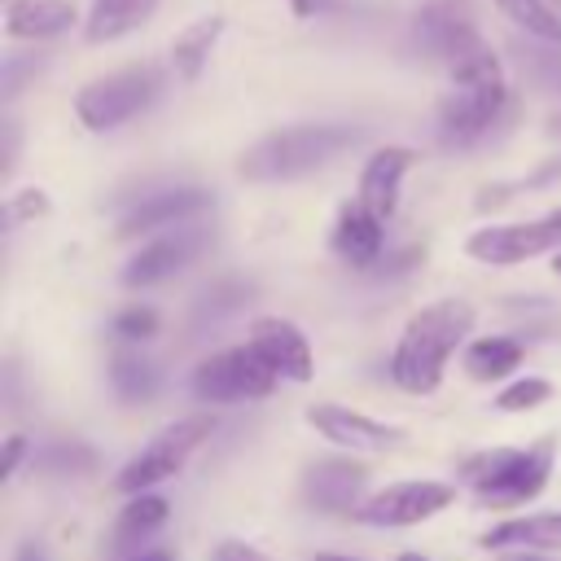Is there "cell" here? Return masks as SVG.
<instances>
[{
  "mask_svg": "<svg viewBox=\"0 0 561 561\" xmlns=\"http://www.w3.org/2000/svg\"><path fill=\"white\" fill-rule=\"evenodd\" d=\"M447 79H451V88L438 101L434 127L447 149H469L508 110V75H504L500 53L486 39H478L456 61H447Z\"/></svg>",
  "mask_w": 561,
  "mask_h": 561,
  "instance_id": "cell-1",
  "label": "cell"
},
{
  "mask_svg": "<svg viewBox=\"0 0 561 561\" xmlns=\"http://www.w3.org/2000/svg\"><path fill=\"white\" fill-rule=\"evenodd\" d=\"M473 302L465 298H438L408 316L394 351H390V377L408 394H434L443 386L447 359L469 342L473 333Z\"/></svg>",
  "mask_w": 561,
  "mask_h": 561,
  "instance_id": "cell-2",
  "label": "cell"
},
{
  "mask_svg": "<svg viewBox=\"0 0 561 561\" xmlns=\"http://www.w3.org/2000/svg\"><path fill=\"white\" fill-rule=\"evenodd\" d=\"M355 140H359V127H351V123H294V127H280V131H267L263 140H254L241 153L237 171L250 184L302 180V175L329 167Z\"/></svg>",
  "mask_w": 561,
  "mask_h": 561,
  "instance_id": "cell-3",
  "label": "cell"
},
{
  "mask_svg": "<svg viewBox=\"0 0 561 561\" xmlns=\"http://www.w3.org/2000/svg\"><path fill=\"white\" fill-rule=\"evenodd\" d=\"M557 465V438L539 434L526 447H486L460 460V482L482 508H522L543 495Z\"/></svg>",
  "mask_w": 561,
  "mask_h": 561,
  "instance_id": "cell-4",
  "label": "cell"
},
{
  "mask_svg": "<svg viewBox=\"0 0 561 561\" xmlns=\"http://www.w3.org/2000/svg\"><path fill=\"white\" fill-rule=\"evenodd\" d=\"M210 434H215V416H210V412H193V416H180V421L162 425V430L118 469L114 486H118L123 495H145V491L162 486L167 478H175V473L188 465V456H193Z\"/></svg>",
  "mask_w": 561,
  "mask_h": 561,
  "instance_id": "cell-5",
  "label": "cell"
},
{
  "mask_svg": "<svg viewBox=\"0 0 561 561\" xmlns=\"http://www.w3.org/2000/svg\"><path fill=\"white\" fill-rule=\"evenodd\" d=\"M162 92V70L140 61V66H123L114 75H101L92 83L79 88L75 96V114L88 131H114L123 123H131L140 110H149V101Z\"/></svg>",
  "mask_w": 561,
  "mask_h": 561,
  "instance_id": "cell-6",
  "label": "cell"
},
{
  "mask_svg": "<svg viewBox=\"0 0 561 561\" xmlns=\"http://www.w3.org/2000/svg\"><path fill=\"white\" fill-rule=\"evenodd\" d=\"M276 373L259 359V351L245 346H224L215 355H206L193 368V394L202 403H250V399H267L276 390Z\"/></svg>",
  "mask_w": 561,
  "mask_h": 561,
  "instance_id": "cell-7",
  "label": "cell"
},
{
  "mask_svg": "<svg viewBox=\"0 0 561 561\" xmlns=\"http://www.w3.org/2000/svg\"><path fill=\"white\" fill-rule=\"evenodd\" d=\"M561 250V206L539 215V219H513V224H486L473 228L465 241V254L486 263V267H517L539 254Z\"/></svg>",
  "mask_w": 561,
  "mask_h": 561,
  "instance_id": "cell-8",
  "label": "cell"
},
{
  "mask_svg": "<svg viewBox=\"0 0 561 561\" xmlns=\"http://www.w3.org/2000/svg\"><path fill=\"white\" fill-rule=\"evenodd\" d=\"M456 500V486L451 482H438V478H408V482H390L381 491H373L355 517L364 526H381V530H399V526H416V522H430L438 517L443 508H451Z\"/></svg>",
  "mask_w": 561,
  "mask_h": 561,
  "instance_id": "cell-9",
  "label": "cell"
},
{
  "mask_svg": "<svg viewBox=\"0 0 561 561\" xmlns=\"http://www.w3.org/2000/svg\"><path fill=\"white\" fill-rule=\"evenodd\" d=\"M206 250H210V228L206 224H180L171 232H158V237L140 241L136 254L123 263V285L127 289L162 285L175 272H184L188 263H197Z\"/></svg>",
  "mask_w": 561,
  "mask_h": 561,
  "instance_id": "cell-10",
  "label": "cell"
},
{
  "mask_svg": "<svg viewBox=\"0 0 561 561\" xmlns=\"http://www.w3.org/2000/svg\"><path fill=\"white\" fill-rule=\"evenodd\" d=\"M412 39L430 61H456L469 44L482 39L473 0H425L412 13Z\"/></svg>",
  "mask_w": 561,
  "mask_h": 561,
  "instance_id": "cell-11",
  "label": "cell"
},
{
  "mask_svg": "<svg viewBox=\"0 0 561 561\" xmlns=\"http://www.w3.org/2000/svg\"><path fill=\"white\" fill-rule=\"evenodd\" d=\"M215 206V197L206 188H162V193H145L131 210H123L118 219V237H158L171 232L180 224H197L206 210Z\"/></svg>",
  "mask_w": 561,
  "mask_h": 561,
  "instance_id": "cell-12",
  "label": "cell"
},
{
  "mask_svg": "<svg viewBox=\"0 0 561 561\" xmlns=\"http://www.w3.org/2000/svg\"><path fill=\"white\" fill-rule=\"evenodd\" d=\"M307 425L320 438H329L333 447L351 451V456H359V451H386V447H394L403 438L399 425L373 421V416H364V412H355L346 403H311L307 408Z\"/></svg>",
  "mask_w": 561,
  "mask_h": 561,
  "instance_id": "cell-13",
  "label": "cell"
},
{
  "mask_svg": "<svg viewBox=\"0 0 561 561\" xmlns=\"http://www.w3.org/2000/svg\"><path fill=\"white\" fill-rule=\"evenodd\" d=\"M259 359L280 377V381H311L316 373V355L307 346V333L294 320L280 316H254L250 320V337H245Z\"/></svg>",
  "mask_w": 561,
  "mask_h": 561,
  "instance_id": "cell-14",
  "label": "cell"
},
{
  "mask_svg": "<svg viewBox=\"0 0 561 561\" xmlns=\"http://www.w3.org/2000/svg\"><path fill=\"white\" fill-rule=\"evenodd\" d=\"M368 469L351 456H324L316 465H307L302 473V500L316 513H355L368 495H364Z\"/></svg>",
  "mask_w": 561,
  "mask_h": 561,
  "instance_id": "cell-15",
  "label": "cell"
},
{
  "mask_svg": "<svg viewBox=\"0 0 561 561\" xmlns=\"http://www.w3.org/2000/svg\"><path fill=\"white\" fill-rule=\"evenodd\" d=\"M416 153L408 145H386V149H373V158L364 162L359 171V188H355V202L364 210H373L381 224L399 210V193H403V180L412 171Z\"/></svg>",
  "mask_w": 561,
  "mask_h": 561,
  "instance_id": "cell-16",
  "label": "cell"
},
{
  "mask_svg": "<svg viewBox=\"0 0 561 561\" xmlns=\"http://www.w3.org/2000/svg\"><path fill=\"white\" fill-rule=\"evenodd\" d=\"M478 543H482L486 552H522V557L561 552V508L504 517V522H495Z\"/></svg>",
  "mask_w": 561,
  "mask_h": 561,
  "instance_id": "cell-17",
  "label": "cell"
},
{
  "mask_svg": "<svg viewBox=\"0 0 561 561\" xmlns=\"http://www.w3.org/2000/svg\"><path fill=\"white\" fill-rule=\"evenodd\" d=\"M329 245H333V254H337L342 263H351V267H373V263H381L386 224H381L373 210H364L359 202H346V206L337 210V219H333Z\"/></svg>",
  "mask_w": 561,
  "mask_h": 561,
  "instance_id": "cell-18",
  "label": "cell"
},
{
  "mask_svg": "<svg viewBox=\"0 0 561 561\" xmlns=\"http://www.w3.org/2000/svg\"><path fill=\"white\" fill-rule=\"evenodd\" d=\"M75 22L83 26L75 0H9V9H4V31H9V39H31V44L57 39V35H66Z\"/></svg>",
  "mask_w": 561,
  "mask_h": 561,
  "instance_id": "cell-19",
  "label": "cell"
},
{
  "mask_svg": "<svg viewBox=\"0 0 561 561\" xmlns=\"http://www.w3.org/2000/svg\"><path fill=\"white\" fill-rule=\"evenodd\" d=\"M167 517H171L167 495H158V491L127 495V504L118 508V517H114V526H110V548H114L118 557H123V552H140V548H149V539L167 526Z\"/></svg>",
  "mask_w": 561,
  "mask_h": 561,
  "instance_id": "cell-20",
  "label": "cell"
},
{
  "mask_svg": "<svg viewBox=\"0 0 561 561\" xmlns=\"http://www.w3.org/2000/svg\"><path fill=\"white\" fill-rule=\"evenodd\" d=\"M158 0H88L83 13V39L88 44H114L131 31H140L153 18Z\"/></svg>",
  "mask_w": 561,
  "mask_h": 561,
  "instance_id": "cell-21",
  "label": "cell"
},
{
  "mask_svg": "<svg viewBox=\"0 0 561 561\" xmlns=\"http://www.w3.org/2000/svg\"><path fill=\"white\" fill-rule=\"evenodd\" d=\"M526 359V346L517 337H504V333H486V337H473L465 346V373L473 381H508Z\"/></svg>",
  "mask_w": 561,
  "mask_h": 561,
  "instance_id": "cell-22",
  "label": "cell"
},
{
  "mask_svg": "<svg viewBox=\"0 0 561 561\" xmlns=\"http://www.w3.org/2000/svg\"><path fill=\"white\" fill-rule=\"evenodd\" d=\"M219 35H224V18H219V13H206V18L188 22V26L171 39V70H175V79L193 83V79L206 70V61H210Z\"/></svg>",
  "mask_w": 561,
  "mask_h": 561,
  "instance_id": "cell-23",
  "label": "cell"
},
{
  "mask_svg": "<svg viewBox=\"0 0 561 561\" xmlns=\"http://www.w3.org/2000/svg\"><path fill=\"white\" fill-rule=\"evenodd\" d=\"M517 31L543 48H561V0H491Z\"/></svg>",
  "mask_w": 561,
  "mask_h": 561,
  "instance_id": "cell-24",
  "label": "cell"
},
{
  "mask_svg": "<svg viewBox=\"0 0 561 561\" xmlns=\"http://www.w3.org/2000/svg\"><path fill=\"white\" fill-rule=\"evenodd\" d=\"M110 390L123 403H149L153 390H158V368L136 351H118L110 359Z\"/></svg>",
  "mask_w": 561,
  "mask_h": 561,
  "instance_id": "cell-25",
  "label": "cell"
},
{
  "mask_svg": "<svg viewBox=\"0 0 561 561\" xmlns=\"http://www.w3.org/2000/svg\"><path fill=\"white\" fill-rule=\"evenodd\" d=\"M31 460H35V469L48 473V478H83V473L96 469V451H92L88 443H79V438H53V443H44Z\"/></svg>",
  "mask_w": 561,
  "mask_h": 561,
  "instance_id": "cell-26",
  "label": "cell"
},
{
  "mask_svg": "<svg viewBox=\"0 0 561 561\" xmlns=\"http://www.w3.org/2000/svg\"><path fill=\"white\" fill-rule=\"evenodd\" d=\"M245 298H250V285H245V280H237V276L215 280V285H210V289L197 298V324L219 320V316H228V311L245 307Z\"/></svg>",
  "mask_w": 561,
  "mask_h": 561,
  "instance_id": "cell-27",
  "label": "cell"
},
{
  "mask_svg": "<svg viewBox=\"0 0 561 561\" xmlns=\"http://www.w3.org/2000/svg\"><path fill=\"white\" fill-rule=\"evenodd\" d=\"M548 394H552V386L543 377H517L495 394V408L500 412H535L539 403H548Z\"/></svg>",
  "mask_w": 561,
  "mask_h": 561,
  "instance_id": "cell-28",
  "label": "cell"
},
{
  "mask_svg": "<svg viewBox=\"0 0 561 561\" xmlns=\"http://www.w3.org/2000/svg\"><path fill=\"white\" fill-rule=\"evenodd\" d=\"M114 333H118L123 342H145V337H153V333H158V311L145 307V302H131V307H123V311L114 316Z\"/></svg>",
  "mask_w": 561,
  "mask_h": 561,
  "instance_id": "cell-29",
  "label": "cell"
},
{
  "mask_svg": "<svg viewBox=\"0 0 561 561\" xmlns=\"http://www.w3.org/2000/svg\"><path fill=\"white\" fill-rule=\"evenodd\" d=\"M31 215H48V197H44L39 188H22V193H13V202H9V224L31 219Z\"/></svg>",
  "mask_w": 561,
  "mask_h": 561,
  "instance_id": "cell-30",
  "label": "cell"
},
{
  "mask_svg": "<svg viewBox=\"0 0 561 561\" xmlns=\"http://www.w3.org/2000/svg\"><path fill=\"white\" fill-rule=\"evenodd\" d=\"M210 561H267V557H263L254 543H241V539H224V543H215Z\"/></svg>",
  "mask_w": 561,
  "mask_h": 561,
  "instance_id": "cell-31",
  "label": "cell"
},
{
  "mask_svg": "<svg viewBox=\"0 0 561 561\" xmlns=\"http://www.w3.org/2000/svg\"><path fill=\"white\" fill-rule=\"evenodd\" d=\"M337 9H346V0H289L294 18H324V13H337Z\"/></svg>",
  "mask_w": 561,
  "mask_h": 561,
  "instance_id": "cell-32",
  "label": "cell"
},
{
  "mask_svg": "<svg viewBox=\"0 0 561 561\" xmlns=\"http://www.w3.org/2000/svg\"><path fill=\"white\" fill-rule=\"evenodd\" d=\"M22 456H26V438H22V434H9V443H4V465H0V478H13V473H18V465H22Z\"/></svg>",
  "mask_w": 561,
  "mask_h": 561,
  "instance_id": "cell-33",
  "label": "cell"
},
{
  "mask_svg": "<svg viewBox=\"0 0 561 561\" xmlns=\"http://www.w3.org/2000/svg\"><path fill=\"white\" fill-rule=\"evenodd\" d=\"M114 561H175V552L171 548H140V552H123Z\"/></svg>",
  "mask_w": 561,
  "mask_h": 561,
  "instance_id": "cell-34",
  "label": "cell"
},
{
  "mask_svg": "<svg viewBox=\"0 0 561 561\" xmlns=\"http://www.w3.org/2000/svg\"><path fill=\"white\" fill-rule=\"evenodd\" d=\"M13 561H48V552H44L39 543H22V548L13 552Z\"/></svg>",
  "mask_w": 561,
  "mask_h": 561,
  "instance_id": "cell-35",
  "label": "cell"
},
{
  "mask_svg": "<svg viewBox=\"0 0 561 561\" xmlns=\"http://www.w3.org/2000/svg\"><path fill=\"white\" fill-rule=\"evenodd\" d=\"M316 561H359V557H346V552H320Z\"/></svg>",
  "mask_w": 561,
  "mask_h": 561,
  "instance_id": "cell-36",
  "label": "cell"
},
{
  "mask_svg": "<svg viewBox=\"0 0 561 561\" xmlns=\"http://www.w3.org/2000/svg\"><path fill=\"white\" fill-rule=\"evenodd\" d=\"M394 561H430V557H421V552H399Z\"/></svg>",
  "mask_w": 561,
  "mask_h": 561,
  "instance_id": "cell-37",
  "label": "cell"
},
{
  "mask_svg": "<svg viewBox=\"0 0 561 561\" xmlns=\"http://www.w3.org/2000/svg\"><path fill=\"white\" fill-rule=\"evenodd\" d=\"M552 272H557V276H561V250H557V254H552Z\"/></svg>",
  "mask_w": 561,
  "mask_h": 561,
  "instance_id": "cell-38",
  "label": "cell"
},
{
  "mask_svg": "<svg viewBox=\"0 0 561 561\" xmlns=\"http://www.w3.org/2000/svg\"><path fill=\"white\" fill-rule=\"evenodd\" d=\"M552 136H561V114H557V118H552Z\"/></svg>",
  "mask_w": 561,
  "mask_h": 561,
  "instance_id": "cell-39",
  "label": "cell"
},
{
  "mask_svg": "<svg viewBox=\"0 0 561 561\" xmlns=\"http://www.w3.org/2000/svg\"><path fill=\"white\" fill-rule=\"evenodd\" d=\"M526 561H543V557H526Z\"/></svg>",
  "mask_w": 561,
  "mask_h": 561,
  "instance_id": "cell-40",
  "label": "cell"
},
{
  "mask_svg": "<svg viewBox=\"0 0 561 561\" xmlns=\"http://www.w3.org/2000/svg\"><path fill=\"white\" fill-rule=\"evenodd\" d=\"M557 88H561V75H557Z\"/></svg>",
  "mask_w": 561,
  "mask_h": 561,
  "instance_id": "cell-41",
  "label": "cell"
},
{
  "mask_svg": "<svg viewBox=\"0 0 561 561\" xmlns=\"http://www.w3.org/2000/svg\"><path fill=\"white\" fill-rule=\"evenodd\" d=\"M522 561H526V557H522Z\"/></svg>",
  "mask_w": 561,
  "mask_h": 561,
  "instance_id": "cell-42",
  "label": "cell"
}]
</instances>
